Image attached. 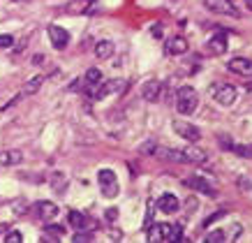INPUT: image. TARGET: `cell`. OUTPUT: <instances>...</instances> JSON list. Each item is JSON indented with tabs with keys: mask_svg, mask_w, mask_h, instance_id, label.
Listing matches in <instances>:
<instances>
[{
	"mask_svg": "<svg viewBox=\"0 0 252 243\" xmlns=\"http://www.w3.org/2000/svg\"><path fill=\"white\" fill-rule=\"evenodd\" d=\"M86 86H88V98H91V93H93V88L102 81V72H99L97 68H88L86 69V74H84V79H81Z\"/></svg>",
	"mask_w": 252,
	"mask_h": 243,
	"instance_id": "cell-16",
	"label": "cell"
},
{
	"mask_svg": "<svg viewBox=\"0 0 252 243\" xmlns=\"http://www.w3.org/2000/svg\"><path fill=\"white\" fill-rule=\"evenodd\" d=\"M224 51H227V33H215L206 42V53L208 56H222Z\"/></svg>",
	"mask_w": 252,
	"mask_h": 243,
	"instance_id": "cell-9",
	"label": "cell"
},
{
	"mask_svg": "<svg viewBox=\"0 0 252 243\" xmlns=\"http://www.w3.org/2000/svg\"><path fill=\"white\" fill-rule=\"evenodd\" d=\"M231 151L238 153L241 158L252 160V144H241V146H231Z\"/></svg>",
	"mask_w": 252,
	"mask_h": 243,
	"instance_id": "cell-27",
	"label": "cell"
},
{
	"mask_svg": "<svg viewBox=\"0 0 252 243\" xmlns=\"http://www.w3.org/2000/svg\"><path fill=\"white\" fill-rule=\"evenodd\" d=\"M148 239H155V241H183V229H181V225L160 222L153 229H148Z\"/></svg>",
	"mask_w": 252,
	"mask_h": 243,
	"instance_id": "cell-2",
	"label": "cell"
},
{
	"mask_svg": "<svg viewBox=\"0 0 252 243\" xmlns=\"http://www.w3.org/2000/svg\"><path fill=\"white\" fill-rule=\"evenodd\" d=\"M197 104H199V95H197V91H194L192 86H183V88H178V93H176V109H178V114L181 116L194 114Z\"/></svg>",
	"mask_w": 252,
	"mask_h": 243,
	"instance_id": "cell-1",
	"label": "cell"
},
{
	"mask_svg": "<svg viewBox=\"0 0 252 243\" xmlns=\"http://www.w3.org/2000/svg\"><path fill=\"white\" fill-rule=\"evenodd\" d=\"M63 236H65V229L49 220V225L44 227V239H63Z\"/></svg>",
	"mask_w": 252,
	"mask_h": 243,
	"instance_id": "cell-24",
	"label": "cell"
},
{
	"mask_svg": "<svg viewBox=\"0 0 252 243\" xmlns=\"http://www.w3.org/2000/svg\"><path fill=\"white\" fill-rule=\"evenodd\" d=\"M72 241L77 243V241H93V232L91 234H81V232H77V234L72 236Z\"/></svg>",
	"mask_w": 252,
	"mask_h": 243,
	"instance_id": "cell-33",
	"label": "cell"
},
{
	"mask_svg": "<svg viewBox=\"0 0 252 243\" xmlns=\"http://www.w3.org/2000/svg\"><path fill=\"white\" fill-rule=\"evenodd\" d=\"M58 206L54 204V202H39V204H35V213H37V218L39 220H44V222H49V220H56L58 218Z\"/></svg>",
	"mask_w": 252,
	"mask_h": 243,
	"instance_id": "cell-11",
	"label": "cell"
},
{
	"mask_svg": "<svg viewBox=\"0 0 252 243\" xmlns=\"http://www.w3.org/2000/svg\"><path fill=\"white\" fill-rule=\"evenodd\" d=\"M183 155H185V162H192V165H201V162H206V153L201 151V148H194V146L183 148Z\"/></svg>",
	"mask_w": 252,
	"mask_h": 243,
	"instance_id": "cell-19",
	"label": "cell"
},
{
	"mask_svg": "<svg viewBox=\"0 0 252 243\" xmlns=\"http://www.w3.org/2000/svg\"><path fill=\"white\" fill-rule=\"evenodd\" d=\"M211 95L218 104L222 106H231L234 104V100H236V88L229 84H213L211 86Z\"/></svg>",
	"mask_w": 252,
	"mask_h": 243,
	"instance_id": "cell-5",
	"label": "cell"
},
{
	"mask_svg": "<svg viewBox=\"0 0 252 243\" xmlns=\"http://www.w3.org/2000/svg\"><path fill=\"white\" fill-rule=\"evenodd\" d=\"M104 218H107L109 222H116L118 220V208H107V211H104Z\"/></svg>",
	"mask_w": 252,
	"mask_h": 243,
	"instance_id": "cell-32",
	"label": "cell"
},
{
	"mask_svg": "<svg viewBox=\"0 0 252 243\" xmlns=\"http://www.w3.org/2000/svg\"><path fill=\"white\" fill-rule=\"evenodd\" d=\"M224 213H227V211H218V213H213V215H211V218H208V220L204 222V227H208V225H211V222H213V220H218V218H222Z\"/></svg>",
	"mask_w": 252,
	"mask_h": 243,
	"instance_id": "cell-35",
	"label": "cell"
},
{
	"mask_svg": "<svg viewBox=\"0 0 252 243\" xmlns=\"http://www.w3.org/2000/svg\"><path fill=\"white\" fill-rule=\"evenodd\" d=\"M238 188H245V190H250L252 192V183L250 181H248V178H238Z\"/></svg>",
	"mask_w": 252,
	"mask_h": 243,
	"instance_id": "cell-34",
	"label": "cell"
},
{
	"mask_svg": "<svg viewBox=\"0 0 252 243\" xmlns=\"http://www.w3.org/2000/svg\"><path fill=\"white\" fill-rule=\"evenodd\" d=\"M97 183H99V190L104 197H116L121 192V185H118V178H116L114 169H99L97 172Z\"/></svg>",
	"mask_w": 252,
	"mask_h": 243,
	"instance_id": "cell-3",
	"label": "cell"
},
{
	"mask_svg": "<svg viewBox=\"0 0 252 243\" xmlns=\"http://www.w3.org/2000/svg\"><path fill=\"white\" fill-rule=\"evenodd\" d=\"M44 61H46L44 53H37V56H32V65H42Z\"/></svg>",
	"mask_w": 252,
	"mask_h": 243,
	"instance_id": "cell-36",
	"label": "cell"
},
{
	"mask_svg": "<svg viewBox=\"0 0 252 243\" xmlns=\"http://www.w3.org/2000/svg\"><path fill=\"white\" fill-rule=\"evenodd\" d=\"M183 185L185 188H190V190L204 192V195H208V197H218V190H215L206 178H201V176H190V178H185Z\"/></svg>",
	"mask_w": 252,
	"mask_h": 243,
	"instance_id": "cell-7",
	"label": "cell"
},
{
	"mask_svg": "<svg viewBox=\"0 0 252 243\" xmlns=\"http://www.w3.org/2000/svg\"><path fill=\"white\" fill-rule=\"evenodd\" d=\"M178 206H181V202L174 197V195H162L160 199H158V211H162V213H176L178 211Z\"/></svg>",
	"mask_w": 252,
	"mask_h": 243,
	"instance_id": "cell-15",
	"label": "cell"
},
{
	"mask_svg": "<svg viewBox=\"0 0 252 243\" xmlns=\"http://www.w3.org/2000/svg\"><path fill=\"white\" fill-rule=\"evenodd\" d=\"M218 144L222 146V148H227V151H231V139H229V135H220V137H218Z\"/></svg>",
	"mask_w": 252,
	"mask_h": 243,
	"instance_id": "cell-29",
	"label": "cell"
},
{
	"mask_svg": "<svg viewBox=\"0 0 252 243\" xmlns=\"http://www.w3.org/2000/svg\"><path fill=\"white\" fill-rule=\"evenodd\" d=\"M164 51H167L169 56H181V53L188 51V39L181 37V35H178V37H171L167 44H164Z\"/></svg>",
	"mask_w": 252,
	"mask_h": 243,
	"instance_id": "cell-14",
	"label": "cell"
},
{
	"mask_svg": "<svg viewBox=\"0 0 252 243\" xmlns=\"http://www.w3.org/2000/svg\"><path fill=\"white\" fill-rule=\"evenodd\" d=\"M5 241L7 243H21L23 236H21V232H9V234L5 236Z\"/></svg>",
	"mask_w": 252,
	"mask_h": 243,
	"instance_id": "cell-31",
	"label": "cell"
},
{
	"mask_svg": "<svg viewBox=\"0 0 252 243\" xmlns=\"http://www.w3.org/2000/svg\"><path fill=\"white\" fill-rule=\"evenodd\" d=\"M206 241L208 243L229 241V234H227V229H213V232H208V234H206Z\"/></svg>",
	"mask_w": 252,
	"mask_h": 243,
	"instance_id": "cell-25",
	"label": "cell"
},
{
	"mask_svg": "<svg viewBox=\"0 0 252 243\" xmlns=\"http://www.w3.org/2000/svg\"><path fill=\"white\" fill-rule=\"evenodd\" d=\"M227 68L236 74H243V76H252V61L250 58H231L227 63Z\"/></svg>",
	"mask_w": 252,
	"mask_h": 243,
	"instance_id": "cell-13",
	"label": "cell"
},
{
	"mask_svg": "<svg viewBox=\"0 0 252 243\" xmlns=\"http://www.w3.org/2000/svg\"><path fill=\"white\" fill-rule=\"evenodd\" d=\"M69 225L72 227H77V229H88L91 227V220H88V215L81 211H69ZM88 232H93V229H88Z\"/></svg>",
	"mask_w": 252,
	"mask_h": 243,
	"instance_id": "cell-17",
	"label": "cell"
},
{
	"mask_svg": "<svg viewBox=\"0 0 252 243\" xmlns=\"http://www.w3.org/2000/svg\"><path fill=\"white\" fill-rule=\"evenodd\" d=\"M155 151H158V144H155V141H146V144L139 146V153H144V155L146 153H155Z\"/></svg>",
	"mask_w": 252,
	"mask_h": 243,
	"instance_id": "cell-28",
	"label": "cell"
},
{
	"mask_svg": "<svg viewBox=\"0 0 252 243\" xmlns=\"http://www.w3.org/2000/svg\"><path fill=\"white\" fill-rule=\"evenodd\" d=\"M14 44V37L12 35H0V49H9Z\"/></svg>",
	"mask_w": 252,
	"mask_h": 243,
	"instance_id": "cell-30",
	"label": "cell"
},
{
	"mask_svg": "<svg viewBox=\"0 0 252 243\" xmlns=\"http://www.w3.org/2000/svg\"><path fill=\"white\" fill-rule=\"evenodd\" d=\"M23 153L21 151H2L0 153V165L2 167H14V165H21Z\"/></svg>",
	"mask_w": 252,
	"mask_h": 243,
	"instance_id": "cell-18",
	"label": "cell"
},
{
	"mask_svg": "<svg viewBox=\"0 0 252 243\" xmlns=\"http://www.w3.org/2000/svg\"><path fill=\"white\" fill-rule=\"evenodd\" d=\"M125 91V81L123 79H111V81H99L95 88H93L91 98L93 100H104L107 95H116V93Z\"/></svg>",
	"mask_w": 252,
	"mask_h": 243,
	"instance_id": "cell-4",
	"label": "cell"
},
{
	"mask_svg": "<svg viewBox=\"0 0 252 243\" xmlns=\"http://www.w3.org/2000/svg\"><path fill=\"white\" fill-rule=\"evenodd\" d=\"M42 84H44V76H32V79H28L26 81V86L21 88V98H28V95H35V93L42 88Z\"/></svg>",
	"mask_w": 252,
	"mask_h": 243,
	"instance_id": "cell-20",
	"label": "cell"
},
{
	"mask_svg": "<svg viewBox=\"0 0 252 243\" xmlns=\"http://www.w3.org/2000/svg\"><path fill=\"white\" fill-rule=\"evenodd\" d=\"M49 37H51V44H54L58 51L67 49L69 35H67V31H65V28H61V26H49Z\"/></svg>",
	"mask_w": 252,
	"mask_h": 243,
	"instance_id": "cell-10",
	"label": "cell"
},
{
	"mask_svg": "<svg viewBox=\"0 0 252 243\" xmlns=\"http://www.w3.org/2000/svg\"><path fill=\"white\" fill-rule=\"evenodd\" d=\"M160 153H162V158L171 160V162H185L183 151H178V148H164V151H160Z\"/></svg>",
	"mask_w": 252,
	"mask_h": 243,
	"instance_id": "cell-26",
	"label": "cell"
},
{
	"mask_svg": "<svg viewBox=\"0 0 252 243\" xmlns=\"http://www.w3.org/2000/svg\"><path fill=\"white\" fill-rule=\"evenodd\" d=\"M153 35L155 37H162V23H155L153 26Z\"/></svg>",
	"mask_w": 252,
	"mask_h": 243,
	"instance_id": "cell-37",
	"label": "cell"
},
{
	"mask_svg": "<svg viewBox=\"0 0 252 243\" xmlns=\"http://www.w3.org/2000/svg\"><path fill=\"white\" fill-rule=\"evenodd\" d=\"M174 132L178 135V137L188 139V141H192V144H197L199 139H201V132H199L197 125H192V123L188 121H174Z\"/></svg>",
	"mask_w": 252,
	"mask_h": 243,
	"instance_id": "cell-6",
	"label": "cell"
},
{
	"mask_svg": "<svg viewBox=\"0 0 252 243\" xmlns=\"http://www.w3.org/2000/svg\"><path fill=\"white\" fill-rule=\"evenodd\" d=\"M95 56H97V58H102V61L111 58V56H114V42H109V39L97 42V44H95Z\"/></svg>",
	"mask_w": 252,
	"mask_h": 243,
	"instance_id": "cell-21",
	"label": "cell"
},
{
	"mask_svg": "<svg viewBox=\"0 0 252 243\" xmlns=\"http://www.w3.org/2000/svg\"><path fill=\"white\" fill-rule=\"evenodd\" d=\"M211 12H218V14H227V16H241V12L236 9V5L231 0H204Z\"/></svg>",
	"mask_w": 252,
	"mask_h": 243,
	"instance_id": "cell-8",
	"label": "cell"
},
{
	"mask_svg": "<svg viewBox=\"0 0 252 243\" xmlns=\"http://www.w3.org/2000/svg\"><path fill=\"white\" fill-rule=\"evenodd\" d=\"M91 7H95L93 0H72L67 5V12L69 14H84V12H91Z\"/></svg>",
	"mask_w": 252,
	"mask_h": 243,
	"instance_id": "cell-22",
	"label": "cell"
},
{
	"mask_svg": "<svg viewBox=\"0 0 252 243\" xmlns=\"http://www.w3.org/2000/svg\"><path fill=\"white\" fill-rule=\"evenodd\" d=\"M51 188H54L56 192H63L67 188V176L63 174V172H54V176H51Z\"/></svg>",
	"mask_w": 252,
	"mask_h": 243,
	"instance_id": "cell-23",
	"label": "cell"
},
{
	"mask_svg": "<svg viewBox=\"0 0 252 243\" xmlns=\"http://www.w3.org/2000/svg\"><path fill=\"white\" fill-rule=\"evenodd\" d=\"M141 98H144L146 102H158V100L162 98V84L160 81H146V84L141 86Z\"/></svg>",
	"mask_w": 252,
	"mask_h": 243,
	"instance_id": "cell-12",
	"label": "cell"
}]
</instances>
